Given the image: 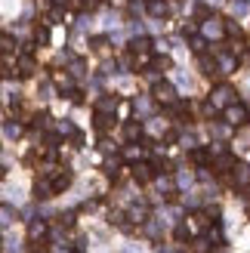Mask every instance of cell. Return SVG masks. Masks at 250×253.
Segmentation results:
<instances>
[{
    "label": "cell",
    "mask_w": 250,
    "mask_h": 253,
    "mask_svg": "<svg viewBox=\"0 0 250 253\" xmlns=\"http://www.w3.org/2000/svg\"><path fill=\"white\" fill-rule=\"evenodd\" d=\"M46 179H49V188H53V195H62V192H68V188H71L74 176H71V170H56V173H49Z\"/></svg>",
    "instance_id": "obj_1"
},
{
    "label": "cell",
    "mask_w": 250,
    "mask_h": 253,
    "mask_svg": "<svg viewBox=\"0 0 250 253\" xmlns=\"http://www.w3.org/2000/svg\"><path fill=\"white\" fill-rule=\"evenodd\" d=\"M226 121H229L232 126H244V124L250 121L247 105H241V102H229V105H226Z\"/></svg>",
    "instance_id": "obj_2"
},
{
    "label": "cell",
    "mask_w": 250,
    "mask_h": 253,
    "mask_svg": "<svg viewBox=\"0 0 250 253\" xmlns=\"http://www.w3.org/2000/svg\"><path fill=\"white\" fill-rule=\"evenodd\" d=\"M210 102H213L216 108L235 102V86H232V84H216L213 90H210Z\"/></svg>",
    "instance_id": "obj_3"
},
{
    "label": "cell",
    "mask_w": 250,
    "mask_h": 253,
    "mask_svg": "<svg viewBox=\"0 0 250 253\" xmlns=\"http://www.w3.org/2000/svg\"><path fill=\"white\" fill-rule=\"evenodd\" d=\"M152 96H155V102H164V105L176 102V90H173V84H167V81H155Z\"/></svg>",
    "instance_id": "obj_4"
},
{
    "label": "cell",
    "mask_w": 250,
    "mask_h": 253,
    "mask_svg": "<svg viewBox=\"0 0 250 253\" xmlns=\"http://www.w3.org/2000/svg\"><path fill=\"white\" fill-rule=\"evenodd\" d=\"M34 71H37V62H34V56H31V53L19 56V65H16V74H19V78H31Z\"/></svg>",
    "instance_id": "obj_5"
},
{
    "label": "cell",
    "mask_w": 250,
    "mask_h": 253,
    "mask_svg": "<svg viewBox=\"0 0 250 253\" xmlns=\"http://www.w3.org/2000/svg\"><path fill=\"white\" fill-rule=\"evenodd\" d=\"M118 105H121V99L111 96V93H105L102 99H96V111H102V115H115Z\"/></svg>",
    "instance_id": "obj_6"
},
{
    "label": "cell",
    "mask_w": 250,
    "mask_h": 253,
    "mask_svg": "<svg viewBox=\"0 0 250 253\" xmlns=\"http://www.w3.org/2000/svg\"><path fill=\"white\" fill-rule=\"evenodd\" d=\"M142 121H127L124 124V139H127V142H139L142 139Z\"/></svg>",
    "instance_id": "obj_7"
},
{
    "label": "cell",
    "mask_w": 250,
    "mask_h": 253,
    "mask_svg": "<svg viewBox=\"0 0 250 253\" xmlns=\"http://www.w3.org/2000/svg\"><path fill=\"white\" fill-rule=\"evenodd\" d=\"M133 179L139 182V185H145V182H152L155 179V173H152V167H148V164H133Z\"/></svg>",
    "instance_id": "obj_8"
},
{
    "label": "cell",
    "mask_w": 250,
    "mask_h": 253,
    "mask_svg": "<svg viewBox=\"0 0 250 253\" xmlns=\"http://www.w3.org/2000/svg\"><path fill=\"white\" fill-rule=\"evenodd\" d=\"M152 49V37H133L130 41V56H148Z\"/></svg>",
    "instance_id": "obj_9"
},
{
    "label": "cell",
    "mask_w": 250,
    "mask_h": 253,
    "mask_svg": "<svg viewBox=\"0 0 250 253\" xmlns=\"http://www.w3.org/2000/svg\"><path fill=\"white\" fill-rule=\"evenodd\" d=\"M232 170H235V158L226 155V151H222V155H216V176H229Z\"/></svg>",
    "instance_id": "obj_10"
},
{
    "label": "cell",
    "mask_w": 250,
    "mask_h": 253,
    "mask_svg": "<svg viewBox=\"0 0 250 253\" xmlns=\"http://www.w3.org/2000/svg\"><path fill=\"white\" fill-rule=\"evenodd\" d=\"M207 25H204V34L207 37H222V34H226V25H222V19H213V16H210V19H204Z\"/></svg>",
    "instance_id": "obj_11"
},
{
    "label": "cell",
    "mask_w": 250,
    "mask_h": 253,
    "mask_svg": "<svg viewBox=\"0 0 250 253\" xmlns=\"http://www.w3.org/2000/svg\"><path fill=\"white\" fill-rule=\"evenodd\" d=\"M28 238H31V241H43V238H46V222L43 219H31L28 222Z\"/></svg>",
    "instance_id": "obj_12"
},
{
    "label": "cell",
    "mask_w": 250,
    "mask_h": 253,
    "mask_svg": "<svg viewBox=\"0 0 250 253\" xmlns=\"http://www.w3.org/2000/svg\"><path fill=\"white\" fill-rule=\"evenodd\" d=\"M189 158H192L195 167L201 170V167H207V164H210V151H207V148H192V151H189Z\"/></svg>",
    "instance_id": "obj_13"
},
{
    "label": "cell",
    "mask_w": 250,
    "mask_h": 253,
    "mask_svg": "<svg viewBox=\"0 0 250 253\" xmlns=\"http://www.w3.org/2000/svg\"><path fill=\"white\" fill-rule=\"evenodd\" d=\"M148 12H152L155 19H167L170 16V6L164 3V0H152V3H148Z\"/></svg>",
    "instance_id": "obj_14"
},
{
    "label": "cell",
    "mask_w": 250,
    "mask_h": 253,
    "mask_svg": "<svg viewBox=\"0 0 250 253\" xmlns=\"http://www.w3.org/2000/svg\"><path fill=\"white\" fill-rule=\"evenodd\" d=\"M12 53H16V37L0 34V56H12Z\"/></svg>",
    "instance_id": "obj_15"
},
{
    "label": "cell",
    "mask_w": 250,
    "mask_h": 253,
    "mask_svg": "<svg viewBox=\"0 0 250 253\" xmlns=\"http://www.w3.org/2000/svg\"><path fill=\"white\" fill-rule=\"evenodd\" d=\"M173 68V59L170 56H155L152 59V71H170Z\"/></svg>",
    "instance_id": "obj_16"
},
{
    "label": "cell",
    "mask_w": 250,
    "mask_h": 253,
    "mask_svg": "<svg viewBox=\"0 0 250 253\" xmlns=\"http://www.w3.org/2000/svg\"><path fill=\"white\" fill-rule=\"evenodd\" d=\"M34 195H37V198H53V188H49V179H46V176H43V179H37Z\"/></svg>",
    "instance_id": "obj_17"
},
{
    "label": "cell",
    "mask_w": 250,
    "mask_h": 253,
    "mask_svg": "<svg viewBox=\"0 0 250 253\" xmlns=\"http://www.w3.org/2000/svg\"><path fill=\"white\" fill-rule=\"evenodd\" d=\"M34 43L37 46H46L49 43V28H46V25H37V28H34Z\"/></svg>",
    "instance_id": "obj_18"
},
{
    "label": "cell",
    "mask_w": 250,
    "mask_h": 253,
    "mask_svg": "<svg viewBox=\"0 0 250 253\" xmlns=\"http://www.w3.org/2000/svg\"><path fill=\"white\" fill-rule=\"evenodd\" d=\"M111 121H115V118H111V115H102V111H96V121H93V126H96L99 133H105L108 126H111Z\"/></svg>",
    "instance_id": "obj_19"
},
{
    "label": "cell",
    "mask_w": 250,
    "mask_h": 253,
    "mask_svg": "<svg viewBox=\"0 0 250 253\" xmlns=\"http://www.w3.org/2000/svg\"><path fill=\"white\" fill-rule=\"evenodd\" d=\"M201 71L207 74V78H213V74H219V68H216V59H210V56H201Z\"/></svg>",
    "instance_id": "obj_20"
},
{
    "label": "cell",
    "mask_w": 250,
    "mask_h": 253,
    "mask_svg": "<svg viewBox=\"0 0 250 253\" xmlns=\"http://www.w3.org/2000/svg\"><path fill=\"white\" fill-rule=\"evenodd\" d=\"M53 84H56V86H62V90H71V74L56 71V74H53Z\"/></svg>",
    "instance_id": "obj_21"
},
{
    "label": "cell",
    "mask_w": 250,
    "mask_h": 253,
    "mask_svg": "<svg viewBox=\"0 0 250 253\" xmlns=\"http://www.w3.org/2000/svg\"><path fill=\"white\" fill-rule=\"evenodd\" d=\"M130 219L133 222H145L148 219V207H130Z\"/></svg>",
    "instance_id": "obj_22"
},
{
    "label": "cell",
    "mask_w": 250,
    "mask_h": 253,
    "mask_svg": "<svg viewBox=\"0 0 250 253\" xmlns=\"http://www.w3.org/2000/svg\"><path fill=\"white\" fill-rule=\"evenodd\" d=\"M195 229H210V216H207V213H195Z\"/></svg>",
    "instance_id": "obj_23"
},
{
    "label": "cell",
    "mask_w": 250,
    "mask_h": 253,
    "mask_svg": "<svg viewBox=\"0 0 250 253\" xmlns=\"http://www.w3.org/2000/svg\"><path fill=\"white\" fill-rule=\"evenodd\" d=\"M90 46L96 49V53H105V49H108V37H93Z\"/></svg>",
    "instance_id": "obj_24"
},
{
    "label": "cell",
    "mask_w": 250,
    "mask_h": 253,
    "mask_svg": "<svg viewBox=\"0 0 250 253\" xmlns=\"http://www.w3.org/2000/svg\"><path fill=\"white\" fill-rule=\"evenodd\" d=\"M173 238H176L179 244H185V241H189V225H176V232H173Z\"/></svg>",
    "instance_id": "obj_25"
},
{
    "label": "cell",
    "mask_w": 250,
    "mask_h": 253,
    "mask_svg": "<svg viewBox=\"0 0 250 253\" xmlns=\"http://www.w3.org/2000/svg\"><path fill=\"white\" fill-rule=\"evenodd\" d=\"M192 250L195 253H210V241H207V238H198V241L192 244Z\"/></svg>",
    "instance_id": "obj_26"
},
{
    "label": "cell",
    "mask_w": 250,
    "mask_h": 253,
    "mask_svg": "<svg viewBox=\"0 0 250 253\" xmlns=\"http://www.w3.org/2000/svg\"><path fill=\"white\" fill-rule=\"evenodd\" d=\"M204 46H207V41H204V37H198V34H192V49H195L198 56L204 53Z\"/></svg>",
    "instance_id": "obj_27"
},
{
    "label": "cell",
    "mask_w": 250,
    "mask_h": 253,
    "mask_svg": "<svg viewBox=\"0 0 250 253\" xmlns=\"http://www.w3.org/2000/svg\"><path fill=\"white\" fill-rule=\"evenodd\" d=\"M68 102H74V105H83V93H81V90H68Z\"/></svg>",
    "instance_id": "obj_28"
},
{
    "label": "cell",
    "mask_w": 250,
    "mask_h": 253,
    "mask_svg": "<svg viewBox=\"0 0 250 253\" xmlns=\"http://www.w3.org/2000/svg\"><path fill=\"white\" fill-rule=\"evenodd\" d=\"M71 74H74V78L83 74V59H71Z\"/></svg>",
    "instance_id": "obj_29"
},
{
    "label": "cell",
    "mask_w": 250,
    "mask_h": 253,
    "mask_svg": "<svg viewBox=\"0 0 250 253\" xmlns=\"http://www.w3.org/2000/svg\"><path fill=\"white\" fill-rule=\"evenodd\" d=\"M204 118H216V105L213 102H204Z\"/></svg>",
    "instance_id": "obj_30"
},
{
    "label": "cell",
    "mask_w": 250,
    "mask_h": 253,
    "mask_svg": "<svg viewBox=\"0 0 250 253\" xmlns=\"http://www.w3.org/2000/svg\"><path fill=\"white\" fill-rule=\"evenodd\" d=\"M127 158H130V161H136V158H145V148H130V151H127Z\"/></svg>",
    "instance_id": "obj_31"
},
{
    "label": "cell",
    "mask_w": 250,
    "mask_h": 253,
    "mask_svg": "<svg viewBox=\"0 0 250 253\" xmlns=\"http://www.w3.org/2000/svg\"><path fill=\"white\" fill-rule=\"evenodd\" d=\"M195 16H198V19H210V9H207V6H198Z\"/></svg>",
    "instance_id": "obj_32"
},
{
    "label": "cell",
    "mask_w": 250,
    "mask_h": 253,
    "mask_svg": "<svg viewBox=\"0 0 250 253\" xmlns=\"http://www.w3.org/2000/svg\"><path fill=\"white\" fill-rule=\"evenodd\" d=\"M176 139H179V133H176V130H170V133L164 136V142H167V145H173V142H176Z\"/></svg>",
    "instance_id": "obj_33"
},
{
    "label": "cell",
    "mask_w": 250,
    "mask_h": 253,
    "mask_svg": "<svg viewBox=\"0 0 250 253\" xmlns=\"http://www.w3.org/2000/svg\"><path fill=\"white\" fill-rule=\"evenodd\" d=\"M3 176H6V170H3V164H0V179H3Z\"/></svg>",
    "instance_id": "obj_34"
}]
</instances>
